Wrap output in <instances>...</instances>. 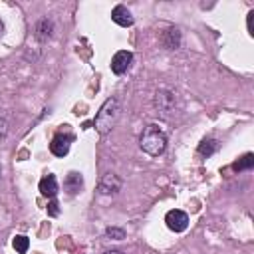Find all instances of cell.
<instances>
[{"instance_id": "obj_1", "label": "cell", "mask_w": 254, "mask_h": 254, "mask_svg": "<svg viewBox=\"0 0 254 254\" xmlns=\"http://www.w3.org/2000/svg\"><path fill=\"white\" fill-rule=\"evenodd\" d=\"M139 147H141L143 153H147L149 157H159V155H163L165 149H167V135H165V131H163L159 125H155V123L147 125V127L143 129L141 137H139Z\"/></svg>"}, {"instance_id": "obj_2", "label": "cell", "mask_w": 254, "mask_h": 254, "mask_svg": "<svg viewBox=\"0 0 254 254\" xmlns=\"http://www.w3.org/2000/svg\"><path fill=\"white\" fill-rule=\"evenodd\" d=\"M119 115H121V105H119V101H117L115 97L105 99L103 105L99 107L95 119H93V127H95V131H97L99 135H107V133L115 127Z\"/></svg>"}, {"instance_id": "obj_3", "label": "cell", "mask_w": 254, "mask_h": 254, "mask_svg": "<svg viewBox=\"0 0 254 254\" xmlns=\"http://www.w3.org/2000/svg\"><path fill=\"white\" fill-rule=\"evenodd\" d=\"M153 103H155V109H157L159 115L171 117V115L175 113V107H177V97H175V93L169 91V89H159V91L155 93Z\"/></svg>"}, {"instance_id": "obj_4", "label": "cell", "mask_w": 254, "mask_h": 254, "mask_svg": "<svg viewBox=\"0 0 254 254\" xmlns=\"http://www.w3.org/2000/svg\"><path fill=\"white\" fill-rule=\"evenodd\" d=\"M123 187V181L119 175L115 173H105L101 179H99V185H97V190L99 194H117Z\"/></svg>"}, {"instance_id": "obj_5", "label": "cell", "mask_w": 254, "mask_h": 254, "mask_svg": "<svg viewBox=\"0 0 254 254\" xmlns=\"http://www.w3.org/2000/svg\"><path fill=\"white\" fill-rule=\"evenodd\" d=\"M165 224L173 232H183L189 226V216H187V212H183L179 208H173L165 214Z\"/></svg>"}, {"instance_id": "obj_6", "label": "cell", "mask_w": 254, "mask_h": 254, "mask_svg": "<svg viewBox=\"0 0 254 254\" xmlns=\"http://www.w3.org/2000/svg\"><path fill=\"white\" fill-rule=\"evenodd\" d=\"M133 64V52L129 50H119L115 52V56L111 58V71L115 75H123Z\"/></svg>"}, {"instance_id": "obj_7", "label": "cell", "mask_w": 254, "mask_h": 254, "mask_svg": "<svg viewBox=\"0 0 254 254\" xmlns=\"http://www.w3.org/2000/svg\"><path fill=\"white\" fill-rule=\"evenodd\" d=\"M71 141H73V135H69V133H58L54 139H52V143H50V151H52V155H56V157H65L67 153H69V147H71Z\"/></svg>"}, {"instance_id": "obj_8", "label": "cell", "mask_w": 254, "mask_h": 254, "mask_svg": "<svg viewBox=\"0 0 254 254\" xmlns=\"http://www.w3.org/2000/svg\"><path fill=\"white\" fill-rule=\"evenodd\" d=\"M111 20H113L117 26H121V28H129V26L135 24V18H133L131 10H129L127 6H123V4H119V6H115V8L111 10Z\"/></svg>"}, {"instance_id": "obj_9", "label": "cell", "mask_w": 254, "mask_h": 254, "mask_svg": "<svg viewBox=\"0 0 254 254\" xmlns=\"http://www.w3.org/2000/svg\"><path fill=\"white\" fill-rule=\"evenodd\" d=\"M38 187H40V192H42L44 196H48V198H56V194H58V190H60L58 181H56V177H54L52 173H48L46 177H42Z\"/></svg>"}, {"instance_id": "obj_10", "label": "cell", "mask_w": 254, "mask_h": 254, "mask_svg": "<svg viewBox=\"0 0 254 254\" xmlns=\"http://www.w3.org/2000/svg\"><path fill=\"white\" fill-rule=\"evenodd\" d=\"M81 187H83V177H81V173H77V171L67 173V177H65V181H64V189L67 190V194H77V192L81 190Z\"/></svg>"}, {"instance_id": "obj_11", "label": "cell", "mask_w": 254, "mask_h": 254, "mask_svg": "<svg viewBox=\"0 0 254 254\" xmlns=\"http://www.w3.org/2000/svg\"><path fill=\"white\" fill-rule=\"evenodd\" d=\"M52 32H54V22L50 18H42L38 24H36V38L40 42H46L52 38Z\"/></svg>"}, {"instance_id": "obj_12", "label": "cell", "mask_w": 254, "mask_h": 254, "mask_svg": "<svg viewBox=\"0 0 254 254\" xmlns=\"http://www.w3.org/2000/svg\"><path fill=\"white\" fill-rule=\"evenodd\" d=\"M163 44H165L169 50H177L179 44H181V34H179V30H177V28H169L167 34H165V38H163Z\"/></svg>"}, {"instance_id": "obj_13", "label": "cell", "mask_w": 254, "mask_h": 254, "mask_svg": "<svg viewBox=\"0 0 254 254\" xmlns=\"http://www.w3.org/2000/svg\"><path fill=\"white\" fill-rule=\"evenodd\" d=\"M218 149H220V143H218L216 139H204V141L198 145V153H200L202 157H210V155H214Z\"/></svg>"}, {"instance_id": "obj_14", "label": "cell", "mask_w": 254, "mask_h": 254, "mask_svg": "<svg viewBox=\"0 0 254 254\" xmlns=\"http://www.w3.org/2000/svg\"><path fill=\"white\" fill-rule=\"evenodd\" d=\"M252 167H254V155H252V153L242 155V157L232 165L234 171H248V169H252Z\"/></svg>"}, {"instance_id": "obj_15", "label": "cell", "mask_w": 254, "mask_h": 254, "mask_svg": "<svg viewBox=\"0 0 254 254\" xmlns=\"http://www.w3.org/2000/svg\"><path fill=\"white\" fill-rule=\"evenodd\" d=\"M12 246L16 248V252H18V254H26V252H28V248H30V238H28V236H24V234H16V236H14V240H12Z\"/></svg>"}, {"instance_id": "obj_16", "label": "cell", "mask_w": 254, "mask_h": 254, "mask_svg": "<svg viewBox=\"0 0 254 254\" xmlns=\"http://www.w3.org/2000/svg\"><path fill=\"white\" fill-rule=\"evenodd\" d=\"M105 236L107 238H113V240H123L125 238V230L119 228V226H107L105 228Z\"/></svg>"}, {"instance_id": "obj_17", "label": "cell", "mask_w": 254, "mask_h": 254, "mask_svg": "<svg viewBox=\"0 0 254 254\" xmlns=\"http://www.w3.org/2000/svg\"><path fill=\"white\" fill-rule=\"evenodd\" d=\"M6 137H8V121L0 115V145L6 141Z\"/></svg>"}, {"instance_id": "obj_18", "label": "cell", "mask_w": 254, "mask_h": 254, "mask_svg": "<svg viewBox=\"0 0 254 254\" xmlns=\"http://www.w3.org/2000/svg\"><path fill=\"white\" fill-rule=\"evenodd\" d=\"M58 206H60L58 200L52 198V202L48 204V214H50V216H58V214H60V208H58Z\"/></svg>"}, {"instance_id": "obj_19", "label": "cell", "mask_w": 254, "mask_h": 254, "mask_svg": "<svg viewBox=\"0 0 254 254\" xmlns=\"http://www.w3.org/2000/svg\"><path fill=\"white\" fill-rule=\"evenodd\" d=\"M246 24H248V34H250V36H254V10L248 14V20H246Z\"/></svg>"}, {"instance_id": "obj_20", "label": "cell", "mask_w": 254, "mask_h": 254, "mask_svg": "<svg viewBox=\"0 0 254 254\" xmlns=\"http://www.w3.org/2000/svg\"><path fill=\"white\" fill-rule=\"evenodd\" d=\"M103 254H123L121 250H115V248H111V250H105Z\"/></svg>"}, {"instance_id": "obj_21", "label": "cell", "mask_w": 254, "mask_h": 254, "mask_svg": "<svg viewBox=\"0 0 254 254\" xmlns=\"http://www.w3.org/2000/svg\"><path fill=\"white\" fill-rule=\"evenodd\" d=\"M4 36V24H2V20H0V38Z\"/></svg>"}]
</instances>
